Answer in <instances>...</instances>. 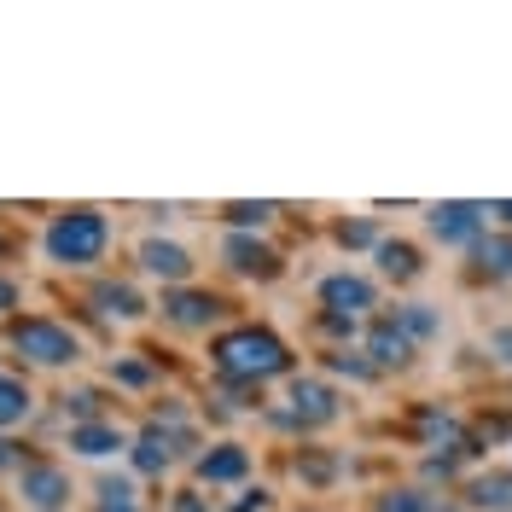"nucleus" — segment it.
Wrapping results in <instances>:
<instances>
[{"instance_id":"nucleus-1","label":"nucleus","mask_w":512,"mask_h":512,"mask_svg":"<svg viewBox=\"0 0 512 512\" xmlns=\"http://www.w3.org/2000/svg\"><path fill=\"white\" fill-rule=\"evenodd\" d=\"M216 367H222L227 379H268V373H286L291 355H286V344H280L274 332L239 326V332L216 338Z\"/></svg>"},{"instance_id":"nucleus-2","label":"nucleus","mask_w":512,"mask_h":512,"mask_svg":"<svg viewBox=\"0 0 512 512\" xmlns=\"http://www.w3.org/2000/svg\"><path fill=\"white\" fill-rule=\"evenodd\" d=\"M105 239H111V227H105L99 210H70V216H59V222L47 227V256L82 268V262H99Z\"/></svg>"},{"instance_id":"nucleus-3","label":"nucleus","mask_w":512,"mask_h":512,"mask_svg":"<svg viewBox=\"0 0 512 512\" xmlns=\"http://www.w3.org/2000/svg\"><path fill=\"white\" fill-rule=\"evenodd\" d=\"M12 344L30 355V361H41V367L76 361V338H70L64 326H53V320H18V326H12Z\"/></svg>"},{"instance_id":"nucleus-4","label":"nucleus","mask_w":512,"mask_h":512,"mask_svg":"<svg viewBox=\"0 0 512 512\" xmlns=\"http://www.w3.org/2000/svg\"><path fill=\"white\" fill-rule=\"evenodd\" d=\"M320 303L338 320H355L361 309H373V286H367L361 274H332V280L320 286Z\"/></svg>"},{"instance_id":"nucleus-5","label":"nucleus","mask_w":512,"mask_h":512,"mask_svg":"<svg viewBox=\"0 0 512 512\" xmlns=\"http://www.w3.org/2000/svg\"><path fill=\"white\" fill-rule=\"evenodd\" d=\"M478 227H483V204H437V210H431V233L448 239V245L478 239Z\"/></svg>"},{"instance_id":"nucleus-6","label":"nucleus","mask_w":512,"mask_h":512,"mask_svg":"<svg viewBox=\"0 0 512 512\" xmlns=\"http://www.w3.org/2000/svg\"><path fill=\"white\" fill-rule=\"evenodd\" d=\"M64 495H70V483H64L59 466H24V501L41 512L64 507Z\"/></svg>"},{"instance_id":"nucleus-7","label":"nucleus","mask_w":512,"mask_h":512,"mask_svg":"<svg viewBox=\"0 0 512 512\" xmlns=\"http://www.w3.org/2000/svg\"><path fill=\"white\" fill-rule=\"evenodd\" d=\"M216 309H222V303H216L210 291H169V297H163V315L175 320V326H210Z\"/></svg>"},{"instance_id":"nucleus-8","label":"nucleus","mask_w":512,"mask_h":512,"mask_svg":"<svg viewBox=\"0 0 512 512\" xmlns=\"http://www.w3.org/2000/svg\"><path fill=\"white\" fill-rule=\"evenodd\" d=\"M140 262H146V274H163V280H187L192 274V256L181 245H169V239H146Z\"/></svg>"},{"instance_id":"nucleus-9","label":"nucleus","mask_w":512,"mask_h":512,"mask_svg":"<svg viewBox=\"0 0 512 512\" xmlns=\"http://www.w3.org/2000/svg\"><path fill=\"white\" fill-rule=\"evenodd\" d=\"M291 408H297V419H309V425H320V419L338 414V402H332V390L315 379H297L291 384Z\"/></svg>"},{"instance_id":"nucleus-10","label":"nucleus","mask_w":512,"mask_h":512,"mask_svg":"<svg viewBox=\"0 0 512 512\" xmlns=\"http://www.w3.org/2000/svg\"><path fill=\"white\" fill-rule=\"evenodd\" d=\"M251 472V454L245 448H210L204 460H198V478H210V483H233V478H245Z\"/></svg>"},{"instance_id":"nucleus-11","label":"nucleus","mask_w":512,"mask_h":512,"mask_svg":"<svg viewBox=\"0 0 512 512\" xmlns=\"http://www.w3.org/2000/svg\"><path fill=\"white\" fill-rule=\"evenodd\" d=\"M414 355V338L402 332V320H379V332H373V361L379 367H402Z\"/></svg>"},{"instance_id":"nucleus-12","label":"nucleus","mask_w":512,"mask_h":512,"mask_svg":"<svg viewBox=\"0 0 512 512\" xmlns=\"http://www.w3.org/2000/svg\"><path fill=\"white\" fill-rule=\"evenodd\" d=\"M169 460H175V437H169L163 425L140 431V443H134V466H140V472H163Z\"/></svg>"},{"instance_id":"nucleus-13","label":"nucleus","mask_w":512,"mask_h":512,"mask_svg":"<svg viewBox=\"0 0 512 512\" xmlns=\"http://www.w3.org/2000/svg\"><path fill=\"white\" fill-rule=\"evenodd\" d=\"M227 262L239 268V274H274V251L268 245H256V239H227Z\"/></svg>"},{"instance_id":"nucleus-14","label":"nucleus","mask_w":512,"mask_h":512,"mask_svg":"<svg viewBox=\"0 0 512 512\" xmlns=\"http://www.w3.org/2000/svg\"><path fill=\"white\" fill-rule=\"evenodd\" d=\"M70 448H82V454H111V448H123V437H117L111 425H94V419H88V425L70 431Z\"/></svg>"},{"instance_id":"nucleus-15","label":"nucleus","mask_w":512,"mask_h":512,"mask_svg":"<svg viewBox=\"0 0 512 512\" xmlns=\"http://www.w3.org/2000/svg\"><path fill=\"white\" fill-rule=\"evenodd\" d=\"M478 256H483V268L495 274V280H512V233H489L478 245Z\"/></svg>"},{"instance_id":"nucleus-16","label":"nucleus","mask_w":512,"mask_h":512,"mask_svg":"<svg viewBox=\"0 0 512 512\" xmlns=\"http://www.w3.org/2000/svg\"><path fill=\"white\" fill-rule=\"evenodd\" d=\"M18 419H30V390L0 373V425H18Z\"/></svg>"},{"instance_id":"nucleus-17","label":"nucleus","mask_w":512,"mask_h":512,"mask_svg":"<svg viewBox=\"0 0 512 512\" xmlns=\"http://www.w3.org/2000/svg\"><path fill=\"white\" fill-rule=\"evenodd\" d=\"M379 268L390 280H414L419 274V251L414 245H379Z\"/></svg>"},{"instance_id":"nucleus-18","label":"nucleus","mask_w":512,"mask_h":512,"mask_svg":"<svg viewBox=\"0 0 512 512\" xmlns=\"http://www.w3.org/2000/svg\"><path fill=\"white\" fill-rule=\"evenodd\" d=\"M472 501H478V507L507 512L512 507V478H478V483H472Z\"/></svg>"},{"instance_id":"nucleus-19","label":"nucleus","mask_w":512,"mask_h":512,"mask_svg":"<svg viewBox=\"0 0 512 512\" xmlns=\"http://www.w3.org/2000/svg\"><path fill=\"white\" fill-rule=\"evenodd\" d=\"M99 303H105V315H123V320L140 315V297H134L128 286H105L99 291Z\"/></svg>"},{"instance_id":"nucleus-20","label":"nucleus","mask_w":512,"mask_h":512,"mask_svg":"<svg viewBox=\"0 0 512 512\" xmlns=\"http://www.w3.org/2000/svg\"><path fill=\"white\" fill-rule=\"evenodd\" d=\"M274 216V204H227V222L233 227H262Z\"/></svg>"},{"instance_id":"nucleus-21","label":"nucleus","mask_w":512,"mask_h":512,"mask_svg":"<svg viewBox=\"0 0 512 512\" xmlns=\"http://www.w3.org/2000/svg\"><path fill=\"white\" fill-rule=\"evenodd\" d=\"M99 512H134V489L128 483H105L99 489Z\"/></svg>"},{"instance_id":"nucleus-22","label":"nucleus","mask_w":512,"mask_h":512,"mask_svg":"<svg viewBox=\"0 0 512 512\" xmlns=\"http://www.w3.org/2000/svg\"><path fill=\"white\" fill-rule=\"evenodd\" d=\"M379 512H425V495H414V489H396V495H384Z\"/></svg>"},{"instance_id":"nucleus-23","label":"nucleus","mask_w":512,"mask_h":512,"mask_svg":"<svg viewBox=\"0 0 512 512\" xmlns=\"http://www.w3.org/2000/svg\"><path fill=\"white\" fill-rule=\"evenodd\" d=\"M344 245H373V227H367V222L344 227Z\"/></svg>"},{"instance_id":"nucleus-24","label":"nucleus","mask_w":512,"mask_h":512,"mask_svg":"<svg viewBox=\"0 0 512 512\" xmlns=\"http://www.w3.org/2000/svg\"><path fill=\"white\" fill-rule=\"evenodd\" d=\"M489 344H495V350H501V355L512 361V326H501V332H489Z\"/></svg>"},{"instance_id":"nucleus-25","label":"nucleus","mask_w":512,"mask_h":512,"mask_svg":"<svg viewBox=\"0 0 512 512\" xmlns=\"http://www.w3.org/2000/svg\"><path fill=\"white\" fill-rule=\"evenodd\" d=\"M233 512H268V495H262V489H256L251 501H239V507H233Z\"/></svg>"},{"instance_id":"nucleus-26","label":"nucleus","mask_w":512,"mask_h":512,"mask_svg":"<svg viewBox=\"0 0 512 512\" xmlns=\"http://www.w3.org/2000/svg\"><path fill=\"white\" fill-rule=\"evenodd\" d=\"M12 303H18V286H12V280H0V315H6Z\"/></svg>"},{"instance_id":"nucleus-27","label":"nucleus","mask_w":512,"mask_h":512,"mask_svg":"<svg viewBox=\"0 0 512 512\" xmlns=\"http://www.w3.org/2000/svg\"><path fill=\"white\" fill-rule=\"evenodd\" d=\"M6 466H18V443H6V437H0V472H6Z\"/></svg>"},{"instance_id":"nucleus-28","label":"nucleus","mask_w":512,"mask_h":512,"mask_svg":"<svg viewBox=\"0 0 512 512\" xmlns=\"http://www.w3.org/2000/svg\"><path fill=\"white\" fill-rule=\"evenodd\" d=\"M175 507H181V512H204V507H198V495H181Z\"/></svg>"},{"instance_id":"nucleus-29","label":"nucleus","mask_w":512,"mask_h":512,"mask_svg":"<svg viewBox=\"0 0 512 512\" xmlns=\"http://www.w3.org/2000/svg\"><path fill=\"white\" fill-rule=\"evenodd\" d=\"M495 216H507V222H512V198H507V204H495Z\"/></svg>"}]
</instances>
